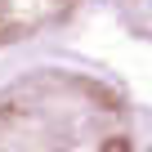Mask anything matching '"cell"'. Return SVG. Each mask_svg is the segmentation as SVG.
I'll return each mask as SVG.
<instances>
[{
    "label": "cell",
    "mask_w": 152,
    "mask_h": 152,
    "mask_svg": "<svg viewBox=\"0 0 152 152\" xmlns=\"http://www.w3.org/2000/svg\"><path fill=\"white\" fill-rule=\"evenodd\" d=\"M0 152H148V130L112 72L36 58L0 76Z\"/></svg>",
    "instance_id": "1"
},
{
    "label": "cell",
    "mask_w": 152,
    "mask_h": 152,
    "mask_svg": "<svg viewBox=\"0 0 152 152\" xmlns=\"http://www.w3.org/2000/svg\"><path fill=\"white\" fill-rule=\"evenodd\" d=\"M125 14H134L139 23H152V0H116Z\"/></svg>",
    "instance_id": "3"
},
{
    "label": "cell",
    "mask_w": 152,
    "mask_h": 152,
    "mask_svg": "<svg viewBox=\"0 0 152 152\" xmlns=\"http://www.w3.org/2000/svg\"><path fill=\"white\" fill-rule=\"evenodd\" d=\"M90 5L94 0H0V63L45 49L81 23Z\"/></svg>",
    "instance_id": "2"
}]
</instances>
